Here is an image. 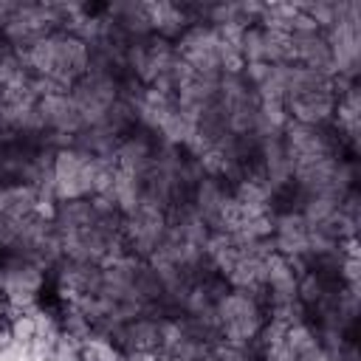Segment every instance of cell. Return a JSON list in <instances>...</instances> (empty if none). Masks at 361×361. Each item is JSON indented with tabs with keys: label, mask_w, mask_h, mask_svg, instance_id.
<instances>
[{
	"label": "cell",
	"mask_w": 361,
	"mask_h": 361,
	"mask_svg": "<svg viewBox=\"0 0 361 361\" xmlns=\"http://www.w3.org/2000/svg\"><path fill=\"white\" fill-rule=\"evenodd\" d=\"M39 319L37 313L25 310V307H14L11 319H8V333H11V341L20 344V347H34V341L39 338Z\"/></svg>",
	"instance_id": "cell-1"
},
{
	"label": "cell",
	"mask_w": 361,
	"mask_h": 361,
	"mask_svg": "<svg viewBox=\"0 0 361 361\" xmlns=\"http://www.w3.org/2000/svg\"><path fill=\"white\" fill-rule=\"evenodd\" d=\"M76 361H118V353L104 338H87L76 344Z\"/></svg>",
	"instance_id": "cell-2"
},
{
	"label": "cell",
	"mask_w": 361,
	"mask_h": 361,
	"mask_svg": "<svg viewBox=\"0 0 361 361\" xmlns=\"http://www.w3.org/2000/svg\"><path fill=\"white\" fill-rule=\"evenodd\" d=\"M11 313H14V302L8 299V293H0V324L8 322Z\"/></svg>",
	"instance_id": "cell-3"
},
{
	"label": "cell",
	"mask_w": 361,
	"mask_h": 361,
	"mask_svg": "<svg viewBox=\"0 0 361 361\" xmlns=\"http://www.w3.org/2000/svg\"><path fill=\"white\" fill-rule=\"evenodd\" d=\"M11 344H14V341H11V333H8V322H3V324H0V353H6Z\"/></svg>",
	"instance_id": "cell-4"
},
{
	"label": "cell",
	"mask_w": 361,
	"mask_h": 361,
	"mask_svg": "<svg viewBox=\"0 0 361 361\" xmlns=\"http://www.w3.org/2000/svg\"><path fill=\"white\" fill-rule=\"evenodd\" d=\"M248 361H262V358H248Z\"/></svg>",
	"instance_id": "cell-5"
},
{
	"label": "cell",
	"mask_w": 361,
	"mask_h": 361,
	"mask_svg": "<svg viewBox=\"0 0 361 361\" xmlns=\"http://www.w3.org/2000/svg\"><path fill=\"white\" fill-rule=\"evenodd\" d=\"M118 361H121V358H118Z\"/></svg>",
	"instance_id": "cell-6"
}]
</instances>
